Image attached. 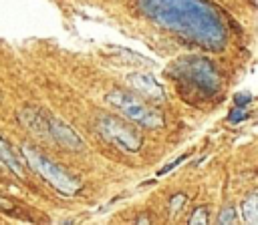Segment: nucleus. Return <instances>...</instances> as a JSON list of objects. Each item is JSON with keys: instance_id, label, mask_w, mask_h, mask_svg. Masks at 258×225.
I'll use <instances>...</instances> for the list:
<instances>
[{"instance_id": "f257e3e1", "label": "nucleus", "mask_w": 258, "mask_h": 225, "mask_svg": "<svg viewBox=\"0 0 258 225\" xmlns=\"http://www.w3.org/2000/svg\"><path fill=\"white\" fill-rule=\"evenodd\" d=\"M141 12L165 30L220 52L226 46V26L220 12L206 0H137Z\"/></svg>"}, {"instance_id": "f03ea898", "label": "nucleus", "mask_w": 258, "mask_h": 225, "mask_svg": "<svg viewBox=\"0 0 258 225\" xmlns=\"http://www.w3.org/2000/svg\"><path fill=\"white\" fill-rule=\"evenodd\" d=\"M22 155H24L28 167H30L36 175H40L50 187H54L56 191H60L62 195H75V193L79 191L81 185H79L64 169H60L54 161L46 159V157H44L42 153H38L36 149L24 145V147H22Z\"/></svg>"}, {"instance_id": "7ed1b4c3", "label": "nucleus", "mask_w": 258, "mask_h": 225, "mask_svg": "<svg viewBox=\"0 0 258 225\" xmlns=\"http://www.w3.org/2000/svg\"><path fill=\"white\" fill-rule=\"evenodd\" d=\"M107 100L113 104V108H117L123 117H127L129 121L147 127V129H155L163 125V119L157 110H153L149 104H145L141 98L125 92V90H113L107 94Z\"/></svg>"}, {"instance_id": "20e7f679", "label": "nucleus", "mask_w": 258, "mask_h": 225, "mask_svg": "<svg viewBox=\"0 0 258 225\" xmlns=\"http://www.w3.org/2000/svg\"><path fill=\"white\" fill-rule=\"evenodd\" d=\"M97 127H99V133L109 143H113L115 147H119L123 151H129V153L139 151L141 135L135 129H131L125 121L117 119L115 115H101L99 121H97Z\"/></svg>"}, {"instance_id": "39448f33", "label": "nucleus", "mask_w": 258, "mask_h": 225, "mask_svg": "<svg viewBox=\"0 0 258 225\" xmlns=\"http://www.w3.org/2000/svg\"><path fill=\"white\" fill-rule=\"evenodd\" d=\"M181 74L206 94H214L220 88V76L206 58H185L179 66Z\"/></svg>"}, {"instance_id": "423d86ee", "label": "nucleus", "mask_w": 258, "mask_h": 225, "mask_svg": "<svg viewBox=\"0 0 258 225\" xmlns=\"http://www.w3.org/2000/svg\"><path fill=\"white\" fill-rule=\"evenodd\" d=\"M127 80H129L131 88L137 90V92H139L143 98H147V100H155V102H159V100L165 98V92H163L161 84H159L151 74H145V72H133V74H129Z\"/></svg>"}, {"instance_id": "0eeeda50", "label": "nucleus", "mask_w": 258, "mask_h": 225, "mask_svg": "<svg viewBox=\"0 0 258 225\" xmlns=\"http://www.w3.org/2000/svg\"><path fill=\"white\" fill-rule=\"evenodd\" d=\"M48 133H50L62 147H67V149H73V151L83 149V141L77 137V133H75L69 125H64L62 121H58V119H50V121H48Z\"/></svg>"}, {"instance_id": "6e6552de", "label": "nucleus", "mask_w": 258, "mask_h": 225, "mask_svg": "<svg viewBox=\"0 0 258 225\" xmlns=\"http://www.w3.org/2000/svg\"><path fill=\"white\" fill-rule=\"evenodd\" d=\"M0 163L6 167V169H10L14 175H18L20 179H26V173H24V165H22V161L18 159V155H16V151L0 137Z\"/></svg>"}, {"instance_id": "1a4fd4ad", "label": "nucleus", "mask_w": 258, "mask_h": 225, "mask_svg": "<svg viewBox=\"0 0 258 225\" xmlns=\"http://www.w3.org/2000/svg\"><path fill=\"white\" fill-rule=\"evenodd\" d=\"M242 219L246 223L258 225V193H250L242 201Z\"/></svg>"}, {"instance_id": "9d476101", "label": "nucleus", "mask_w": 258, "mask_h": 225, "mask_svg": "<svg viewBox=\"0 0 258 225\" xmlns=\"http://www.w3.org/2000/svg\"><path fill=\"white\" fill-rule=\"evenodd\" d=\"M218 223H222V225H232V223H236V207H234V205L224 207L222 213H220V217H218Z\"/></svg>"}, {"instance_id": "9b49d317", "label": "nucleus", "mask_w": 258, "mask_h": 225, "mask_svg": "<svg viewBox=\"0 0 258 225\" xmlns=\"http://www.w3.org/2000/svg\"><path fill=\"white\" fill-rule=\"evenodd\" d=\"M187 223H189V225H196V223H208V211H206L204 207H198V209L194 211V215L187 219Z\"/></svg>"}, {"instance_id": "f8f14e48", "label": "nucleus", "mask_w": 258, "mask_h": 225, "mask_svg": "<svg viewBox=\"0 0 258 225\" xmlns=\"http://www.w3.org/2000/svg\"><path fill=\"white\" fill-rule=\"evenodd\" d=\"M244 119H248V113H246V108H240V106H236V110H232L230 117H228L230 123H240Z\"/></svg>"}, {"instance_id": "ddd939ff", "label": "nucleus", "mask_w": 258, "mask_h": 225, "mask_svg": "<svg viewBox=\"0 0 258 225\" xmlns=\"http://www.w3.org/2000/svg\"><path fill=\"white\" fill-rule=\"evenodd\" d=\"M250 100H252V94H250V92H238V94L234 96V104L240 106V108H244Z\"/></svg>"}, {"instance_id": "4468645a", "label": "nucleus", "mask_w": 258, "mask_h": 225, "mask_svg": "<svg viewBox=\"0 0 258 225\" xmlns=\"http://www.w3.org/2000/svg\"><path fill=\"white\" fill-rule=\"evenodd\" d=\"M183 203H185V197H183V195H177V197L171 201V209H173V213L179 211V207H181Z\"/></svg>"}]
</instances>
